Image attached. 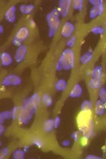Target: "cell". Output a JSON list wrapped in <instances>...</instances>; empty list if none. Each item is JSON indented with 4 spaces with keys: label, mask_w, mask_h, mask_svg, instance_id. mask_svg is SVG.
Returning a JSON list of instances; mask_svg holds the SVG:
<instances>
[{
    "label": "cell",
    "mask_w": 106,
    "mask_h": 159,
    "mask_svg": "<svg viewBox=\"0 0 106 159\" xmlns=\"http://www.w3.org/2000/svg\"><path fill=\"white\" fill-rule=\"evenodd\" d=\"M22 83V79L16 74H10L7 75L2 81L4 86H17Z\"/></svg>",
    "instance_id": "7"
},
{
    "label": "cell",
    "mask_w": 106,
    "mask_h": 159,
    "mask_svg": "<svg viewBox=\"0 0 106 159\" xmlns=\"http://www.w3.org/2000/svg\"><path fill=\"white\" fill-rule=\"evenodd\" d=\"M16 11L17 8L15 5H12L7 10L4 14V18L9 23L13 24L16 20Z\"/></svg>",
    "instance_id": "11"
},
{
    "label": "cell",
    "mask_w": 106,
    "mask_h": 159,
    "mask_svg": "<svg viewBox=\"0 0 106 159\" xmlns=\"http://www.w3.org/2000/svg\"><path fill=\"white\" fill-rule=\"evenodd\" d=\"M95 112L98 116H103L105 112V102L100 100L95 102Z\"/></svg>",
    "instance_id": "14"
},
{
    "label": "cell",
    "mask_w": 106,
    "mask_h": 159,
    "mask_svg": "<svg viewBox=\"0 0 106 159\" xmlns=\"http://www.w3.org/2000/svg\"><path fill=\"white\" fill-rule=\"evenodd\" d=\"M93 57H94V55H93L92 52H90V51H88V52L84 53L81 56V57H80V61H81V63L83 64V65H87V64H89L91 61Z\"/></svg>",
    "instance_id": "20"
},
{
    "label": "cell",
    "mask_w": 106,
    "mask_h": 159,
    "mask_svg": "<svg viewBox=\"0 0 106 159\" xmlns=\"http://www.w3.org/2000/svg\"><path fill=\"white\" fill-rule=\"evenodd\" d=\"M89 3L92 5L90 9L89 16L90 19H96L97 17L101 16L104 11L103 2L101 0H90Z\"/></svg>",
    "instance_id": "5"
},
{
    "label": "cell",
    "mask_w": 106,
    "mask_h": 159,
    "mask_svg": "<svg viewBox=\"0 0 106 159\" xmlns=\"http://www.w3.org/2000/svg\"><path fill=\"white\" fill-rule=\"evenodd\" d=\"M35 6L32 4H21L19 7V11L23 14L28 15L30 14L34 11Z\"/></svg>",
    "instance_id": "15"
},
{
    "label": "cell",
    "mask_w": 106,
    "mask_h": 159,
    "mask_svg": "<svg viewBox=\"0 0 106 159\" xmlns=\"http://www.w3.org/2000/svg\"><path fill=\"white\" fill-rule=\"evenodd\" d=\"M72 2L71 0H61L58 3V9L59 13V16L65 18L68 16Z\"/></svg>",
    "instance_id": "8"
},
{
    "label": "cell",
    "mask_w": 106,
    "mask_h": 159,
    "mask_svg": "<svg viewBox=\"0 0 106 159\" xmlns=\"http://www.w3.org/2000/svg\"><path fill=\"white\" fill-rule=\"evenodd\" d=\"M83 94V88L81 86V84H77L75 85L71 91L69 93V97L72 98H78L81 96Z\"/></svg>",
    "instance_id": "13"
},
{
    "label": "cell",
    "mask_w": 106,
    "mask_h": 159,
    "mask_svg": "<svg viewBox=\"0 0 106 159\" xmlns=\"http://www.w3.org/2000/svg\"><path fill=\"white\" fill-rule=\"evenodd\" d=\"M14 61V57L8 52H2L0 54V62L3 66H9Z\"/></svg>",
    "instance_id": "12"
},
{
    "label": "cell",
    "mask_w": 106,
    "mask_h": 159,
    "mask_svg": "<svg viewBox=\"0 0 106 159\" xmlns=\"http://www.w3.org/2000/svg\"><path fill=\"white\" fill-rule=\"evenodd\" d=\"M54 120V125H55V128H58L59 125L61 123V118L59 116H57Z\"/></svg>",
    "instance_id": "34"
},
{
    "label": "cell",
    "mask_w": 106,
    "mask_h": 159,
    "mask_svg": "<svg viewBox=\"0 0 106 159\" xmlns=\"http://www.w3.org/2000/svg\"><path fill=\"white\" fill-rule=\"evenodd\" d=\"M60 16L58 8L54 9L50 13L46 16L48 28H49V36L53 37L58 32L59 26H60Z\"/></svg>",
    "instance_id": "4"
},
{
    "label": "cell",
    "mask_w": 106,
    "mask_h": 159,
    "mask_svg": "<svg viewBox=\"0 0 106 159\" xmlns=\"http://www.w3.org/2000/svg\"><path fill=\"white\" fill-rule=\"evenodd\" d=\"M12 156L14 159H24L25 157V152L24 150L18 148L13 152Z\"/></svg>",
    "instance_id": "24"
},
{
    "label": "cell",
    "mask_w": 106,
    "mask_h": 159,
    "mask_svg": "<svg viewBox=\"0 0 106 159\" xmlns=\"http://www.w3.org/2000/svg\"><path fill=\"white\" fill-rule=\"evenodd\" d=\"M87 159H101V158L99 156H95V155H89L86 157Z\"/></svg>",
    "instance_id": "37"
},
{
    "label": "cell",
    "mask_w": 106,
    "mask_h": 159,
    "mask_svg": "<svg viewBox=\"0 0 106 159\" xmlns=\"http://www.w3.org/2000/svg\"><path fill=\"white\" fill-rule=\"evenodd\" d=\"M44 132L46 133H50L55 129V125H54V120L53 119H48L46 120L43 123V125Z\"/></svg>",
    "instance_id": "17"
},
{
    "label": "cell",
    "mask_w": 106,
    "mask_h": 159,
    "mask_svg": "<svg viewBox=\"0 0 106 159\" xmlns=\"http://www.w3.org/2000/svg\"><path fill=\"white\" fill-rule=\"evenodd\" d=\"M94 108V104L91 101L85 100L81 105V110H92Z\"/></svg>",
    "instance_id": "23"
},
{
    "label": "cell",
    "mask_w": 106,
    "mask_h": 159,
    "mask_svg": "<svg viewBox=\"0 0 106 159\" xmlns=\"http://www.w3.org/2000/svg\"><path fill=\"white\" fill-rule=\"evenodd\" d=\"M79 132L90 138L94 135V122L92 110H81L76 118Z\"/></svg>",
    "instance_id": "1"
},
{
    "label": "cell",
    "mask_w": 106,
    "mask_h": 159,
    "mask_svg": "<svg viewBox=\"0 0 106 159\" xmlns=\"http://www.w3.org/2000/svg\"><path fill=\"white\" fill-rule=\"evenodd\" d=\"M28 52V48L25 45H21L18 46L14 54V60L17 63H21L25 60Z\"/></svg>",
    "instance_id": "9"
},
{
    "label": "cell",
    "mask_w": 106,
    "mask_h": 159,
    "mask_svg": "<svg viewBox=\"0 0 106 159\" xmlns=\"http://www.w3.org/2000/svg\"><path fill=\"white\" fill-rule=\"evenodd\" d=\"M36 111H37V109L32 106L25 99L23 102V106L20 107L19 114L17 119L19 120L21 124L26 125L31 120Z\"/></svg>",
    "instance_id": "3"
},
{
    "label": "cell",
    "mask_w": 106,
    "mask_h": 159,
    "mask_svg": "<svg viewBox=\"0 0 106 159\" xmlns=\"http://www.w3.org/2000/svg\"><path fill=\"white\" fill-rule=\"evenodd\" d=\"M89 137H86V136H84L83 135V137L81 138V139H80V142H81V145L82 146H86L88 144V143L89 142Z\"/></svg>",
    "instance_id": "33"
},
{
    "label": "cell",
    "mask_w": 106,
    "mask_h": 159,
    "mask_svg": "<svg viewBox=\"0 0 106 159\" xmlns=\"http://www.w3.org/2000/svg\"><path fill=\"white\" fill-rule=\"evenodd\" d=\"M68 86V83L67 81L64 79H60L56 81L55 84V88L58 91L63 92L65 91Z\"/></svg>",
    "instance_id": "16"
},
{
    "label": "cell",
    "mask_w": 106,
    "mask_h": 159,
    "mask_svg": "<svg viewBox=\"0 0 106 159\" xmlns=\"http://www.w3.org/2000/svg\"><path fill=\"white\" fill-rule=\"evenodd\" d=\"M30 30L26 26H21L19 28L16 33H15L14 38H13V44L19 46L23 44V43L29 37Z\"/></svg>",
    "instance_id": "6"
},
{
    "label": "cell",
    "mask_w": 106,
    "mask_h": 159,
    "mask_svg": "<svg viewBox=\"0 0 106 159\" xmlns=\"http://www.w3.org/2000/svg\"><path fill=\"white\" fill-rule=\"evenodd\" d=\"M4 31V26L2 24H0V34H2Z\"/></svg>",
    "instance_id": "38"
},
{
    "label": "cell",
    "mask_w": 106,
    "mask_h": 159,
    "mask_svg": "<svg viewBox=\"0 0 106 159\" xmlns=\"http://www.w3.org/2000/svg\"><path fill=\"white\" fill-rule=\"evenodd\" d=\"M32 143L33 145L39 148H42L45 147V142L40 137H34L32 140Z\"/></svg>",
    "instance_id": "26"
},
{
    "label": "cell",
    "mask_w": 106,
    "mask_h": 159,
    "mask_svg": "<svg viewBox=\"0 0 106 159\" xmlns=\"http://www.w3.org/2000/svg\"><path fill=\"white\" fill-rule=\"evenodd\" d=\"M75 30V25L70 21H66L64 23L62 29L61 30L62 36L66 38H69L73 35V33Z\"/></svg>",
    "instance_id": "10"
},
{
    "label": "cell",
    "mask_w": 106,
    "mask_h": 159,
    "mask_svg": "<svg viewBox=\"0 0 106 159\" xmlns=\"http://www.w3.org/2000/svg\"><path fill=\"white\" fill-rule=\"evenodd\" d=\"M70 144H71L70 140L64 139L62 141V146L64 147H68L69 146H70Z\"/></svg>",
    "instance_id": "35"
},
{
    "label": "cell",
    "mask_w": 106,
    "mask_h": 159,
    "mask_svg": "<svg viewBox=\"0 0 106 159\" xmlns=\"http://www.w3.org/2000/svg\"><path fill=\"white\" fill-rule=\"evenodd\" d=\"M41 102L44 106L50 107L53 104V98L49 93H44L41 96Z\"/></svg>",
    "instance_id": "19"
},
{
    "label": "cell",
    "mask_w": 106,
    "mask_h": 159,
    "mask_svg": "<svg viewBox=\"0 0 106 159\" xmlns=\"http://www.w3.org/2000/svg\"><path fill=\"white\" fill-rule=\"evenodd\" d=\"M91 76L93 79H96V80L101 81L103 77V67L100 66H96L92 70Z\"/></svg>",
    "instance_id": "18"
},
{
    "label": "cell",
    "mask_w": 106,
    "mask_h": 159,
    "mask_svg": "<svg viewBox=\"0 0 106 159\" xmlns=\"http://www.w3.org/2000/svg\"><path fill=\"white\" fill-rule=\"evenodd\" d=\"M88 85L90 89L93 90H97L99 89L102 87V82L100 80H96V79L91 78L89 81Z\"/></svg>",
    "instance_id": "21"
},
{
    "label": "cell",
    "mask_w": 106,
    "mask_h": 159,
    "mask_svg": "<svg viewBox=\"0 0 106 159\" xmlns=\"http://www.w3.org/2000/svg\"><path fill=\"white\" fill-rule=\"evenodd\" d=\"M90 32L95 35H102L104 33V29H103V27L100 26V25H96V26L92 28V29L90 30Z\"/></svg>",
    "instance_id": "27"
},
{
    "label": "cell",
    "mask_w": 106,
    "mask_h": 159,
    "mask_svg": "<svg viewBox=\"0 0 106 159\" xmlns=\"http://www.w3.org/2000/svg\"><path fill=\"white\" fill-rule=\"evenodd\" d=\"M10 150L7 147H4L0 149V159L7 158L9 155Z\"/></svg>",
    "instance_id": "30"
},
{
    "label": "cell",
    "mask_w": 106,
    "mask_h": 159,
    "mask_svg": "<svg viewBox=\"0 0 106 159\" xmlns=\"http://www.w3.org/2000/svg\"><path fill=\"white\" fill-rule=\"evenodd\" d=\"M75 43H76V36L75 35H71L67 41V46L68 47V48H71L74 47Z\"/></svg>",
    "instance_id": "31"
},
{
    "label": "cell",
    "mask_w": 106,
    "mask_h": 159,
    "mask_svg": "<svg viewBox=\"0 0 106 159\" xmlns=\"http://www.w3.org/2000/svg\"><path fill=\"white\" fill-rule=\"evenodd\" d=\"M5 131H6V127H5L3 124H1V123H0V137L4 134Z\"/></svg>",
    "instance_id": "36"
},
{
    "label": "cell",
    "mask_w": 106,
    "mask_h": 159,
    "mask_svg": "<svg viewBox=\"0 0 106 159\" xmlns=\"http://www.w3.org/2000/svg\"><path fill=\"white\" fill-rule=\"evenodd\" d=\"M19 111H20L19 106H15L13 107L11 110L12 119L15 120L16 118H18V116H19Z\"/></svg>",
    "instance_id": "29"
},
{
    "label": "cell",
    "mask_w": 106,
    "mask_h": 159,
    "mask_svg": "<svg viewBox=\"0 0 106 159\" xmlns=\"http://www.w3.org/2000/svg\"><path fill=\"white\" fill-rule=\"evenodd\" d=\"M1 146H2V142L0 141V147H1Z\"/></svg>",
    "instance_id": "39"
},
{
    "label": "cell",
    "mask_w": 106,
    "mask_h": 159,
    "mask_svg": "<svg viewBox=\"0 0 106 159\" xmlns=\"http://www.w3.org/2000/svg\"><path fill=\"white\" fill-rule=\"evenodd\" d=\"M75 65V54L71 48H66L62 52L60 57L56 65L58 71L62 70H71L74 68Z\"/></svg>",
    "instance_id": "2"
},
{
    "label": "cell",
    "mask_w": 106,
    "mask_h": 159,
    "mask_svg": "<svg viewBox=\"0 0 106 159\" xmlns=\"http://www.w3.org/2000/svg\"><path fill=\"white\" fill-rule=\"evenodd\" d=\"M98 96H99V100L103 102L106 101V89L105 87H101L99 90V93H98Z\"/></svg>",
    "instance_id": "28"
},
{
    "label": "cell",
    "mask_w": 106,
    "mask_h": 159,
    "mask_svg": "<svg viewBox=\"0 0 106 159\" xmlns=\"http://www.w3.org/2000/svg\"><path fill=\"white\" fill-rule=\"evenodd\" d=\"M9 119H12L11 110L0 112V123L1 124H4L6 120H8Z\"/></svg>",
    "instance_id": "22"
},
{
    "label": "cell",
    "mask_w": 106,
    "mask_h": 159,
    "mask_svg": "<svg viewBox=\"0 0 106 159\" xmlns=\"http://www.w3.org/2000/svg\"><path fill=\"white\" fill-rule=\"evenodd\" d=\"M79 131H76L71 134V139H73L75 142H78L80 139L79 137Z\"/></svg>",
    "instance_id": "32"
},
{
    "label": "cell",
    "mask_w": 106,
    "mask_h": 159,
    "mask_svg": "<svg viewBox=\"0 0 106 159\" xmlns=\"http://www.w3.org/2000/svg\"><path fill=\"white\" fill-rule=\"evenodd\" d=\"M73 9L76 11H81L84 8V1L83 0H75L71 3Z\"/></svg>",
    "instance_id": "25"
}]
</instances>
